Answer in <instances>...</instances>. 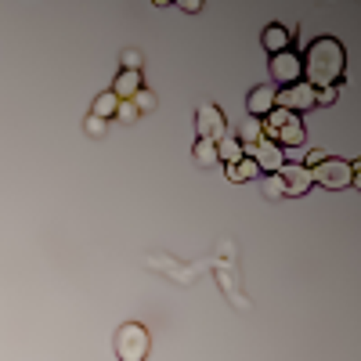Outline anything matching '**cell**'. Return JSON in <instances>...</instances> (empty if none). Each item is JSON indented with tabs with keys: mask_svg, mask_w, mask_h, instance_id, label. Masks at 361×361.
Here are the masks:
<instances>
[{
	"mask_svg": "<svg viewBox=\"0 0 361 361\" xmlns=\"http://www.w3.org/2000/svg\"><path fill=\"white\" fill-rule=\"evenodd\" d=\"M300 62H304V83H311L314 90H325V87H336L347 73V51L340 40L333 37H318L307 54H300Z\"/></svg>",
	"mask_w": 361,
	"mask_h": 361,
	"instance_id": "6da1fadb",
	"label": "cell"
},
{
	"mask_svg": "<svg viewBox=\"0 0 361 361\" xmlns=\"http://www.w3.org/2000/svg\"><path fill=\"white\" fill-rule=\"evenodd\" d=\"M357 180V163H347V159H333L325 156L314 170H311V185H322L329 192H343Z\"/></svg>",
	"mask_w": 361,
	"mask_h": 361,
	"instance_id": "7a4b0ae2",
	"label": "cell"
},
{
	"mask_svg": "<svg viewBox=\"0 0 361 361\" xmlns=\"http://www.w3.org/2000/svg\"><path fill=\"white\" fill-rule=\"evenodd\" d=\"M148 347H152V336L141 322H123L116 329V357L119 361H145Z\"/></svg>",
	"mask_w": 361,
	"mask_h": 361,
	"instance_id": "3957f363",
	"label": "cell"
},
{
	"mask_svg": "<svg viewBox=\"0 0 361 361\" xmlns=\"http://www.w3.org/2000/svg\"><path fill=\"white\" fill-rule=\"evenodd\" d=\"M271 80H275L279 87H293V83H300L304 80V62H300V54L289 47V51H282V54H271Z\"/></svg>",
	"mask_w": 361,
	"mask_h": 361,
	"instance_id": "277c9868",
	"label": "cell"
},
{
	"mask_svg": "<svg viewBox=\"0 0 361 361\" xmlns=\"http://www.w3.org/2000/svg\"><path fill=\"white\" fill-rule=\"evenodd\" d=\"M314 102H318V90L311 87V83H293V87H282L279 94H275V105L279 109H289V112H307V109H314Z\"/></svg>",
	"mask_w": 361,
	"mask_h": 361,
	"instance_id": "5b68a950",
	"label": "cell"
},
{
	"mask_svg": "<svg viewBox=\"0 0 361 361\" xmlns=\"http://www.w3.org/2000/svg\"><path fill=\"white\" fill-rule=\"evenodd\" d=\"M195 130H199V137L202 141H221L224 134H228V119H224V112L217 109V105H199V112H195Z\"/></svg>",
	"mask_w": 361,
	"mask_h": 361,
	"instance_id": "8992f818",
	"label": "cell"
},
{
	"mask_svg": "<svg viewBox=\"0 0 361 361\" xmlns=\"http://www.w3.org/2000/svg\"><path fill=\"white\" fill-rule=\"evenodd\" d=\"M246 156L257 163V170L260 173H279L282 170V163H286V152H282V148L275 145V141H257L253 148H246Z\"/></svg>",
	"mask_w": 361,
	"mask_h": 361,
	"instance_id": "52a82bcc",
	"label": "cell"
},
{
	"mask_svg": "<svg viewBox=\"0 0 361 361\" xmlns=\"http://www.w3.org/2000/svg\"><path fill=\"white\" fill-rule=\"evenodd\" d=\"M279 177H282V185H286V195H293V199L304 195L311 188V170L304 163H282Z\"/></svg>",
	"mask_w": 361,
	"mask_h": 361,
	"instance_id": "ba28073f",
	"label": "cell"
},
{
	"mask_svg": "<svg viewBox=\"0 0 361 361\" xmlns=\"http://www.w3.org/2000/svg\"><path fill=\"white\" fill-rule=\"evenodd\" d=\"M267 141H275V145L282 148V152H286V148H304V141H307V130H304V119H300V116H293L289 123H286V127H279V130L271 134Z\"/></svg>",
	"mask_w": 361,
	"mask_h": 361,
	"instance_id": "9c48e42d",
	"label": "cell"
},
{
	"mask_svg": "<svg viewBox=\"0 0 361 361\" xmlns=\"http://www.w3.org/2000/svg\"><path fill=\"white\" fill-rule=\"evenodd\" d=\"M271 109H275V87H253L246 94V116L264 119Z\"/></svg>",
	"mask_w": 361,
	"mask_h": 361,
	"instance_id": "30bf717a",
	"label": "cell"
},
{
	"mask_svg": "<svg viewBox=\"0 0 361 361\" xmlns=\"http://www.w3.org/2000/svg\"><path fill=\"white\" fill-rule=\"evenodd\" d=\"M264 51L267 54H282V51H289V44H293V33L286 25H279V22H271L267 29H264Z\"/></svg>",
	"mask_w": 361,
	"mask_h": 361,
	"instance_id": "8fae6325",
	"label": "cell"
},
{
	"mask_svg": "<svg viewBox=\"0 0 361 361\" xmlns=\"http://www.w3.org/2000/svg\"><path fill=\"white\" fill-rule=\"evenodd\" d=\"M141 87H145V80H141V73H127V69H123V73H119V76H116V83H112V94H116L119 102H130V98L137 94V90H141Z\"/></svg>",
	"mask_w": 361,
	"mask_h": 361,
	"instance_id": "7c38bea8",
	"label": "cell"
},
{
	"mask_svg": "<svg viewBox=\"0 0 361 361\" xmlns=\"http://www.w3.org/2000/svg\"><path fill=\"white\" fill-rule=\"evenodd\" d=\"M246 152H243V145H238V137L235 134H224L221 141H217V163H224V166H231V163H238Z\"/></svg>",
	"mask_w": 361,
	"mask_h": 361,
	"instance_id": "4fadbf2b",
	"label": "cell"
},
{
	"mask_svg": "<svg viewBox=\"0 0 361 361\" xmlns=\"http://www.w3.org/2000/svg\"><path fill=\"white\" fill-rule=\"evenodd\" d=\"M257 141H264V119L246 116L243 119V130H238V145H243V152H246V148H253Z\"/></svg>",
	"mask_w": 361,
	"mask_h": 361,
	"instance_id": "5bb4252c",
	"label": "cell"
},
{
	"mask_svg": "<svg viewBox=\"0 0 361 361\" xmlns=\"http://www.w3.org/2000/svg\"><path fill=\"white\" fill-rule=\"evenodd\" d=\"M116 109H119V98L112 94V90H102V94L94 98V105H90V116L105 123V119H112V116H116Z\"/></svg>",
	"mask_w": 361,
	"mask_h": 361,
	"instance_id": "9a60e30c",
	"label": "cell"
},
{
	"mask_svg": "<svg viewBox=\"0 0 361 361\" xmlns=\"http://www.w3.org/2000/svg\"><path fill=\"white\" fill-rule=\"evenodd\" d=\"M260 170H257V163L250 159V156H243V159H238V163H231L228 166V177L235 180V185H243V180H253Z\"/></svg>",
	"mask_w": 361,
	"mask_h": 361,
	"instance_id": "2e32d148",
	"label": "cell"
},
{
	"mask_svg": "<svg viewBox=\"0 0 361 361\" xmlns=\"http://www.w3.org/2000/svg\"><path fill=\"white\" fill-rule=\"evenodd\" d=\"M195 163H199V166H217V145L199 137V145H195Z\"/></svg>",
	"mask_w": 361,
	"mask_h": 361,
	"instance_id": "e0dca14e",
	"label": "cell"
},
{
	"mask_svg": "<svg viewBox=\"0 0 361 361\" xmlns=\"http://www.w3.org/2000/svg\"><path fill=\"white\" fill-rule=\"evenodd\" d=\"M264 195H267V199H282V195H286V185H282L279 173H267V177H264Z\"/></svg>",
	"mask_w": 361,
	"mask_h": 361,
	"instance_id": "ac0fdd59",
	"label": "cell"
},
{
	"mask_svg": "<svg viewBox=\"0 0 361 361\" xmlns=\"http://www.w3.org/2000/svg\"><path fill=\"white\" fill-rule=\"evenodd\" d=\"M119 62H123V69H127V73H141V51L127 47L123 54H119Z\"/></svg>",
	"mask_w": 361,
	"mask_h": 361,
	"instance_id": "d6986e66",
	"label": "cell"
},
{
	"mask_svg": "<svg viewBox=\"0 0 361 361\" xmlns=\"http://www.w3.org/2000/svg\"><path fill=\"white\" fill-rule=\"evenodd\" d=\"M130 102H134V109H137V112H145V109H152V105H156V94H152L148 87H141Z\"/></svg>",
	"mask_w": 361,
	"mask_h": 361,
	"instance_id": "ffe728a7",
	"label": "cell"
},
{
	"mask_svg": "<svg viewBox=\"0 0 361 361\" xmlns=\"http://www.w3.org/2000/svg\"><path fill=\"white\" fill-rule=\"evenodd\" d=\"M141 112L134 109V102H119V109H116V119H123V123H134Z\"/></svg>",
	"mask_w": 361,
	"mask_h": 361,
	"instance_id": "44dd1931",
	"label": "cell"
},
{
	"mask_svg": "<svg viewBox=\"0 0 361 361\" xmlns=\"http://www.w3.org/2000/svg\"><path fill=\"white\" fill-rule=\"evenodd\" d=\"M83 130H87L90 137H105V123H102V119H94V116H87V123H83Z\"/></svg>",
	"mask_w": 361,
	"mask_h": 361,
	"instance_id": "7402d4cb",
	"label": "cell"
},
{
	"mask_svg": "<svg viewBox=\"0 0 361 361\" xmlns=\"http://www.w3.org/2000/svg\"><path fill=\"white\" fill-rule=\"evenodd\" d=\"M336 102V87H325V90H318V102L314 105H333Z\"/></svg>",
	"mask_w": 361,
	"mask_h": 361,
	"instance_id": "603a6c76",
	"label": "cell"
},
{
	"mask_svg": "<svg viewBox=\"0 0 361 361\" xmlns=\"http://www.w3.org/2000/svg\"><path fill=\"white\" fill-rule=\"evenodd\" d=\"M180 11H188V15H195V11H202V4H199V0H180Z\"/></svg>",
	"mask_w": 361,
	"mask_h": 361,
	"instance_id": "cb8c5ba5",
	"label": "cell"
}]
</instances>
